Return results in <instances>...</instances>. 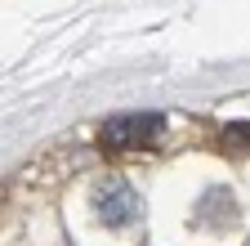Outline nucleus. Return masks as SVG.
Here are the masks:
<instances>
[{
  "mask_svg": "<svg viewBox=\"0 0 250 246\" xmlns=\"http://www.w3.org/2000/svg\"><path fill=\"white\" fill-rule=\"evenodd\" d=\"M139 210H143V201H139V193H134L125 179H107L103 188L94 193V215H99L107 228L134 224V220H139Z\"/></svg>",
  "mask_w": 250,
  "mask_h": 246,
  "instance_id": "1",
  "label": "nucleus"
},
{
  "mask_svg": "<svg viewBox=\"0 0 250 246\" xmlns=\"http://www.w3.org/2000/svg\"><path fill=\"white\" fill-rule=\"evenodd\" d=\"M166 121L152 116V112H130V116H112L103 126V143L107 148H143L152 139H161Z\"/></svg>",
  "mask_w": 250,
  "mask_h": 246,
  "instance_id": "2",
  "label": "nucleus"
}]
</instances>
